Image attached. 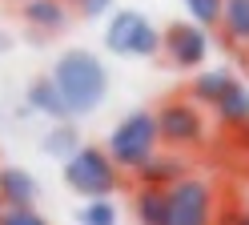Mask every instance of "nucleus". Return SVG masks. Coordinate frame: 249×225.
Listing matches in <instances>:
<instances>
[{
  "label": "nucleus",
  "instance_id": "nucleus-1",
  "mask_svg": "<svg viewBox=\"0 0 249 225\" xmlns=\"http://www.w3.org/2000/svg\"><path fill=\"white\" fill-rule=\"evenodd\" d=\"M49 76L56 80V89H60V96H65L72 117H85V112L101 109V101L108 96V73L89 48H69V53H60Z\"/></svg>",
  "mask_w": 249,
  "mask_h": 225
},
{
  "label": "nucleus",
  "instance_id": "nucleus-5",
  "mask_svg": "<svg viewBox=\"0 0 249 225\" xmlns=\"http://www.w3.org/2000/svg\"><path fill=\"white\" fill-rule=\"evenodd\" d=\"M165 197H169V225H205L217 205L213 185L189 173L177 177L173 185H165Z\"/></svg>",
  "mask_w": 249,
  "mask_h": 225
},
{
  "label": "nucleus",
  "instance_id": "nucleus-17",
  "mask_svg": "<svg viewBox=\"0 0 249 225\" xmlns=\"http://www.w3.org/2000/svg\"><path fill=\"white\" fill-rule=\"evenodd\" d=\"M81 221H85V225H113V221H117V209H113L108 197H85Z\"/></svg>",
  "mask_w": 249,
  "mask_h": 225
},
{
  "label": "nucleus",
  "instance_id": "nucleus-12",
  "mask_svg": "<svg viewBox=\"0 0 249 225\" xmlns=\"http://www.w3.org/2000/svg\"><path fill=\"white\" fill-rule=\"evenodd\" d=\"M233 80H237V76H233L229 69H209V73H197V76H193V85H189V96H193L201 109H213V105L229 93V85H233Z\"/></svg>",
  "mask_w": 249,
  "mask_h": 225
},
{
  "label": "nucleus",
  "instance_id": "nucleus-16",
  "mask_svg": "<svg viewBox=\"0 0 249 225\" xmlns=\"http://www.w3.org/2000/svg\"><path fill=\"white\" fill-rule=\"evenodd\" d=\"M40 149L49 153V157H60V161H69L76 149H81V137H76V129H72V125H65V121H60L56 129H49V133H44Z\"/></svg>",
  "mask_w": 249,
  "mask_h": 225
},
{
  "label": "nucleus",
  "instance_id": "nucleus-7",
  "mask_svg": "<svg viewBox=\"0 0 249 225\" xmlns=\"http://www.w3.org/2000/svg\"><path fill=\"white\" fill-rule=\"evenodd\" d=\"M205 24L197 20H177L161 32V53L169 56L173 69H197V64H205L209 56V37H205Z\"/></svg>",
  "mask_w": 249,
  "mask_h": 225
},
{
  "label": "nucleus",
  "instance_id": "nucleus-11",
  "mask_svg": "<svg viewBox=\"0 0 249 225\" xmlns=\"http://www.w3.org/2000/svg\"><path fill=\"white\" fill-rule=\"evenodd\" d=\"M133 213L141 225H169V197L161 185H137L133 193Z\"/></svg>",
  "mask_w": 249,
  "mask_h": 225
},
{
  "label": "nucleus",
  "instance_id": "nucleus-18",
  "mask_svg": "<svg viewBox=\"0 0 249 225\" xmlns=\"http://www.w3.org/2000/svg\"><path fill=\"white\" fill-rule=\"evenodd\" d=\"M221 4H225V0H185L189 20L205 24V28H217V24H221Z\"/></svg>",
  "mask_w": 249,
  "mask_h": 225
},
{
  "label": "nucleus",
  "instance_id": "nucleus-3",
  "mask_svg": "<svg viewBox=\"0 0 249 225\" xmlns=\"http://www.w3.org/2000/svg\"><path fill=\"white\" fill-rule=\"evenodd\" d=\"M157 145H161V137H157V112L137 109V112H129V117L113 129V137H108L105 149L121 165V173H133Z\"/></svg>",
  "mask_w": 249,
  "mask_h": 225
},
{
  "label": "nucleus",
  "instance_id": "nucleus-15",
  "mask_svg": "<svg viewBox=\"0 0 249 225\" xmlns=\"http://www.w3.org/2000/svg\"><path fill=\"white\" fill-rule=\"evenodd\" d=\"M221 32L229 44L249 48V0H225L221 4Z\"/></svg>",
  "mask_w": 249,
  "mask_h": 225
},
{
  "label": "nucleus",
  "instance_id": "nucleus-9",
  "mask_svg": "<svg viewBox=\"0 0 249 225\" xmlns=\"http://www.w3.org/2000/svg\"><path fill=\"white\" fill-rule=\"evenodd\" d=\"M20 16L33 28H40V32H60L69 24L65 0H20Z\"/></svg>",
  "mask_w": 249,
  "mask_h": 225
},
{
  "label": "nucleus",
  "instance_id": "nucleus-13",
  "mask_svg": "<svg viewBox=\"0 0 249 225\" xmlns=\"http://www.w3.org/2000/svg\"><path fill=\"white\" fill-rule=\"evenodd\" d=\"M36 177L28 173V169H0V197H4V205H33L36 201Z\"/></svg>",
  "mask_w": 249,
  "mask_h": 225
},
{
  "label": "nucleus",
  "instance_id": "nucleus-4",
  "mask_svg": "<svg viewBox=\"0 0 249 225\" xmlns=\"http://www.w3.org/2000/svg\"><path fill=\"white\" fill-rule=\"evenodd\" d=\"M105 48L117 56H157L161 53V32L145 12L124 8L105 28Z\"/></svg>",
  "mask_w": 249,
  "mask_h": 225
},
{
  "label": "nucleus",
  "instance_id": "nucleus-10",
  "mask_svg": "<svg viewBox=\"0 0 249 225\" xmlns=\"http://www.w3.org/2000/svg\"><path fill=\"white\" fill-rule=\"evenodd\" d=\"M28 109H36V112H44V117H53V121H69L72 117L53 76H40V80L28 85Z\"/></svg>",
  "mask_w": 249,
  "mask_h": 225
},
{
  "label": "nucleus",
  "instance_id": "nucleus-21",
  "mask_svg": "<svg viewBox=\"0 0 249 225\" xmlns=\"http://www.w3.org/2000/svg\"><path fill=\"white\" fill-rule=\"evenodd\" d=\"M0 213H4V197H0Z\"/></svg>",
  "mask_w": 249,
  "mask_h": 225
},
{
  "label": "nucleus",
  "instance_id": "nucleus-19",
  "mask_svg": "<svg viewBox=\"0 0 249 225\" xmlns=\"http://www.w3.org/2000/svg\"><path fill=\"white\" fill-rule=\"evenodd\" d=\"M0 221H8V225H40V213L33 205H4Z\"/></svg>",
  "mask_w": 249,
  "mask_h": 225
},
{
  "label": "nucleus",
  "instance_id": "nucleus-6",
  "mask_svg": "<svg viewBox=\"0 0 249 225\" xmlns=\"http://www.w3.org/2000/svg\"><path fill=\"white\" fill-rule=\"evenodd\" d=\"M157 137L169 149H193L205 141V117L197 101H165L157 109Z\"/></svg>",
  "mask_w": 249,
  "mask_h": 225
},
{
  "label": "nucleus",
  "instance_id": "nucleus-20",
  "mask_svg": "<svg viewBox=\"0 0 249 225\" xmlns=\"http://www.w3.org/2000/svg\"><path fill=\"white\" fill-rule=\"evenodd\" d=\"M72 4H76V12H81V16H89V20H92V16H105L108 8H113V0H72Z\"/></svg>",
  "mask_w": 249,
  "mask_h": 225
},
{
  "label": "nucleus",
  "instance_id": "nucleus-8",
  "mask_svg": "<svg viewBox=\"0 0 249 225\" xmlns=\"http://www.w3.org/2000/svg\"><path fill=\"white\" fill-rule=\"evenodd\" d=\"M189 173V161L181 157V149H169V153H161V149H153L141 165L133 169V177H137V185H173L177 177H185Z\"/></svg>",
  "mask_w": 249,
  "mask_h": 225
},
{
  "label": "nucleus",
  "instance_id": "nucleus-2",
  "mask_svg": "<svg viewBox=\"0 0 249 225\" xmlns=\"http://www.w3.org/2000/svg\"><path fill=\"white\" fill-rule=\"evenodd\" d=\"M65 181L72 193H81V197H108V193H117L121 185V165L108 149H97V145H81L69 161H65Z\"/></svg>",
  "mask_w": 249,
  "mask_h": 225
},
{
  "label": "nucleus",
  "instance_id": "nucleus-14",
  "mask_svg": "<svg viewBox=\"0 0 249 225\" xmlns=\"http://www.w3.org/2000/svg\"><path fill=\"white\" fill-rule=\"evenodd\" d=\"M213 117L221 125H229V129H245L249 125V89L241 85V80H233L229 93L213 105Z\"/></svg>",
  "mask_w": 249,
  "mask_h": 225
}]
</instances>
